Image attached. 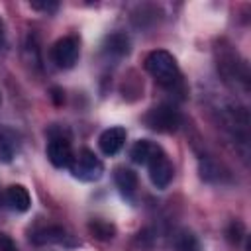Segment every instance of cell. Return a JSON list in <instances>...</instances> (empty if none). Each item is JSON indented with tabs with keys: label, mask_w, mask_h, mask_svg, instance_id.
Masks as SVG:
<instances>
[{
	"label": "cell",
	"mask_w": 251,
	"mask_h": 251,
	"mask_svg": "<svg viewBox=\"0 0 251 251\" xmlns=\"http://www.w3.org/2000/svg\"><path fill=\"white\" fill-rule=\"evenodd\" d=\"M73 147H71V137L65 133L61 127H51L49 131V143H47V157L53 167L57 169H69L73 161Z\"/></svg>",
	"instance_id": "277c9868"
},
{
	"label": "cell",
	"mask_w": 251,
	"mask_h": 251,
	"mask_svg": "<svg viewBox=\"0 0 251 251\" xmlns=\"http://www.w3.org/2000/svg\"><path fill=\"white\" fill-rule=\"evenodd\" d=\"M145 126L157 133H175L180 126V112L173 104H159L143 116Z\"/></svg>",
	"instance_id": "7a4b0ae2"
},
{
	"label": "cell",
	"mask_w": 251,
	"mask_h": 251,
	"mask_svg": "<svg viewBox=\"0 0 251 251\" xmlns=\"http://www.w3.org/2000/svg\"><path fill=\"white\" fill-rule=\"evenodd\" d=\"M147 171H149V178L151 182L157 186V188H167L173 180V175H175V169H173V163L169 161V157L165 155V151L161 149L147 165Z\"/></svg>",
	"instance_id": "8992f818"
},
{
	"label": "cell",
	"mask_w": 251,
	"mask_h": 251,
	"mask_svg": "<svg viewBox=\"0 0 251 251\" xmlns=\"http://www.w3.org/2000/svg\"><path fill=\"white\" fill-rule=\"evenodd\" d=\"M67 237L69 235L61 226H47V227H41V229L33 231L31 241L35 245H47V243H63Z\"/></svg>",
	"instance_id": "7c38bea8"
},
{
	"label": "cell",
	"mask_w": 251,
	"mask_h": 251,
	"mask_svg": "<svg viewBox=\"0 0 251 251\" xmlns=\"http://www.w3.org/2000/svg\"><path fill=\"white\" fill-rule=\"evenodd\" d=\"M114 180H116V186L120 188L122 196L126 198H133L135 190H137V175L131 171V169H126V167H118L114 171Z\"/></svg>",
	"instance_id": "30bf717a"
},
{
	"label": "cell",
	"mask_w": 251,
	"mask_h": 251,
	"mask_svg": "<svg viewBox=\"0 0 251 251\" xmlns=\"http://www.w3.org/2000/svg\"><path fill=\"white\" fill-rule=\"evenodd\" d=\"M88 229H90V233L96 237V239H112L114 235H116V227L112 226V224H108V222H104V220H92L90 224H88Z\"/></svg>",
	"instance_id": "5bb4252c"
},
{
	"label": "cell",
	"mask_w": 251,
	"mask_h": 251,
	"mask_svg": "<svg viewBox=\"0 0 251 251\" xmlns=\"http://www.w3.org/2000/svg\"><path fill=\"white\" fill-rule=\"evenodd\" d=\"M0 251H18L16 243H14L12 237L6 235V233H0Z\"/></svg>",
	"instance_id": "e0dca14e"
},
{
	"label": "cell",
	"mask_w": 251,
	"mask_h": 251,
	"mask_svg": "<svg viewBox=\"0 0 251 251\" xmlns=\"http://www.w3.org/2000/svg\"><path fill=\"white\" fill-rule=\"evenodd\" d=\"M0 102H2V98H0Z\"/></svg>",
	"instance_id": "ffe728a7"
},
{
	"label": "cell",
	"mask_w": 251,
	"mask_h": 251,
	"mask_svg": "<svg viewBox=\"0 0 251 251\" xmlns=\"http://www.w3.org/2000/svg\"><path fill=\"white\" fill-rule=\"evenodd\" d=\"M69 171L73 173L75 178L84 180V182H94L102 176L104 173V163L100 157L94 155L90 149H80L76 155H73V161L69 165Z\"/></svg>",
	"instance_id": "3957f363"
},
{
	"label": "cell",
	"mask_w": 251,
	"mask_h": 251,
	"mask_svg": "<svg viewBox=\"0 0 251 251\" xmlns=\"http://www.w3.org/2000/svg\"><path fill=\"white\" fill-rule=\"evenodd\" d=\"M175 247L176 251H198V239L190 233V231H180L175 239Z\"/></svg>",
	"instance_id": "9a60e30c"
},
{
	"label": "cell",
	"mask_w": 251,
	"mask_h": 251,
	"mask_svg": "<svg viewBox=\"0 0 251 251\" xmlns=\"http://www.w3.org/2000/svg\"><path fill=\"white\" fill-rule=\"evenodd\" d=\"M20 149V141L14 129L0 126V163H10Z\"/></svg>",
	"instance_id": "9c48e42d"
},
{
	"label": "cell",
	"mask_w": 251,
	"mask_h": 251,
	"mask_svg": "<svg viewBox=\"0 0 251 251\" xmlns=\"http://www.w3.org/2000/svg\"><path fill=\"white\" fill-rule=\"evenodd\" d=\"M51 59L59 69H73L78 61V39L73 35L61 37L51 47Z\"/></svg>",
	"instance_id": "5b68a950"
},
{
	"label": "cell",
	"mask_w": 251,
	"mask_h": 251,
	"mask_svg": "<svg viewBox=\"0 0 251 251\" xmlns=\"http://www.w3.org/2000/svg\"><path fill=\"white\" fill-rule=\"evenodd\" d=\"M145 71L163 86H173L178 80L176 59L165 49H155L145 57Z\"/></svg>",
	"instance_id": "6da1fadb"
},
{
	"label": "cell",
	"mask_w": 251,
	"mask_h": 251,
	"mask_svg": "<svg viewBox=\"0 0 251 251\" xmlns=\"http://www.w3.org/2000/svg\"><path fill=\"white\" fill-rule=\"evenodd\" d=\"M4 202H6L8 208L14 210V212H27L29 206H31L29 192H27V188L22 186V184H10V186L4 190Z\"/></svg>",
	"instance_id": "ba28073f"
},
{
	"label": "cell",
	"mask_w": 251,
	"mask_h": 251,
	"mask_svg": "<svg viewBox=\"0 0 251 251\" xmlns=\"http://www.w3.org/2000/svg\"><path fill=\"white\" fill-rule=\"evenodd\" d=\"M126 135H127V133H126V129H124L122 126L104 129V131L100 133V137H98L100 151H102L104 155H108V157L116 155V153L124 147V143H126Z\"/></svg>",
	"instance_id": "52a82bcc"
},
{
	"label": "cell",
	"mask_w": 251,
	"mask_h": 251,
	"mask_svg": "<svg viewBox=\"0 0 251 251\" xmlns=\"http://www.w3.org/2000/svg\"><path fill=\"white\" fill-rule=\"evenodd\" d=\"M241 237H243V226H241L239 222H233V224L229 226V229H227V239H229L231 243H239Z\"/></svg>",
	"instance_id": "2e32d148"
},
{
	"label": "cell",
	"mask_w": 251,
	"mask_h": 251,
	"mask_svg": "<svg viewBox=\"0 0 251 251\" xmlns=\"http://www.w3.org/2000/svg\"><path fill=\"white\" fill-rule=\"evenodd\" d=\"M106 53L116 55V57H124L129 53V39L124 33H112L106 39Z\"/></svg>",
	"instance_id": "4fadbf2b"
},
{
	"label": "cell",
	"mask_w": 251,
	"mask_h": 251,
	"mask_svg": "<svg viewBox=\"0 0 251 251\" xmlns=\"http://www.w3.org/2000/svg\"><path fill=\"white\" fill-rule=\"evenodd\" d=\"M161 151V147L149 139H139L135 141V145L131 147L129 155H131V161L137 163V165H147L157 153Z\"/></svg>",
	"instance_id": "8fae6325"
},
{
	"label": "cell",
	"mask_w": 251,
	"mask_h": 251,
	"mask_svg": "<svg viewBox=\"0 0 251 251\" xmlns=\"http://www.w3.org/2000/svg\"><path fill=\"white\" fill-rule=\"evenodd\" d=\"M31 8L41 10V12H55L59 8L57 2H31Z\"/></svg>",
	"instance_id": "ac0fdd59"
},
{
	"label": "cell",
	"mask_w": 251,
	"mask_h": 251,
	"mask_svg": "<svg viewBox=\"0 0 251 251\" xmlns=\"http://www.w3.org/2000/svg\"><path fill=\"white\" fill-rule=\"evenodd\" d=\"M4 41H6V33H4V24L0 20V49L4 47Z\"/></svg>",
	"instance_id": "d6986e66"
}]
</instances>
